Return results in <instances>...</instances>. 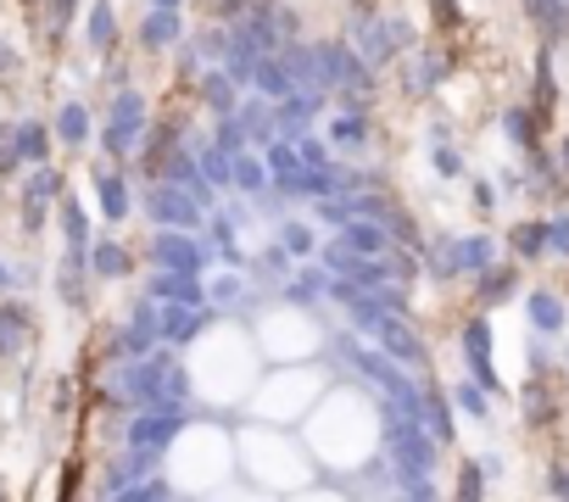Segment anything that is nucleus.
Here are the masks:
<instances>
[{
    "mask_svg": "<svg viewBox=\"0 0 569 502\" xmlns=\"http://www.w3.org/2000/svg\"><path fill=\"white\" fill-rule=\"evenodd\" d=\"M458 352H463V369H469V380L474 385H485V391H508L503 385V374H497V347H492V324H485V313H474V318H463V329H458Z\"/></svg>",
    "mask_w": 569,
    "mask_h": 502,
    "instance_id": "nucleus-1",
    "label": "nucleus"
},
{
    "mask_svg": "<svg viewBox=\"0 0 569 502\" xmlns=\"http://www.w3.org/2000/svg\"><path fill=\"white\" fill-rule=\"evenodd\" d=\"M151 263H156L162 274H190V280H201V274H207V263H212V251H207L196 234L162 229V234H156V251H151Z\"/></svg>",
    "mask_w": 569,
    "mask_h": 502,
    "instance_id": "nucleus-2",
    "label": "nucleus"
},
{
    "mask_svg": "<svg viewBox=\"0 0 569 502\" xmlns=\"http://www.w3.org/2000/svg\"><path fill=\"white\" fill-rule=\"evenodd\" d=\"M151 218H156L162 229L190 234L196 223H207V207H201L196 196H185L179 185H156V190H151Z\"/></svg>",
    "mask_w": 569,
    "mask_h": 502,
    "instance_id": "nucleus-3",
    "label": "nucleus"
},
{
    "mask_svg": "<svg viewBox=\"0 0 569 502\" xmlns=\"http://www.w3.org/2000/svg\"><path fill=\"white\" fill-rule=\"evenodd\" d=\"M374 347H380V352H385L396 369H408V374H414V369H425V341H419V329H414L408 318H396V313L380 324Z\"/></svg>",
    "mask_w": 569,
    "mask_h": 502,
    "instance_id": "nucleus-4",
    "label": "nucleus"
},
{
    "mask_svg": "<svg viewBox=\"0 0 569 502\" xmlns=\"http://www.w3.org/2000/svg\"><path fill=\"white\" fill-rule=\"evenodd\" d=\"M525 324L541 335V341H558L563 324H569V302H563V291H552V285H530V291H525Z\"/></svg>",
    "mask_w": 569,
    "mask_h": 502,
    "instance_id": "nucleus-5",
    "label": "nucleus"
},
{
    "mask_svg": "<svg viewBox=\"0 0 569 502\" xmlns=\"http://www.w3.org/2000/svg\"><path fill=\"white\" fill-rule=\"evenodd\" d=\"M330 269H324V263H302L291 280H285V291H280V302L291 307V313H313L318 302H330Z\"/></svg>",
    "mask_w": 569,
    "mask_h": 502,
    "instance_id": "nucleus-6",
    "label": "nucleus"
},
{
    "mask_svg": "<svg viewBox=\"0 0 569 502\" xmlns=\"http://www.w3.org/2000/svg\"><path fill=\"white\" fill-rule=\"evenodd\" d=\"M519 285H525V269L503 258L497 269H485V274L474 280V307H480V313H492V307H503V302H514V296H525Z\"/></svg>",
    "mask_w": 569,
    "mask_h": 502,
    "instance_id": "nucleus-7",
    "label": "nucleus"
},
{
    "mask_svg": "<svg viewBox=\"0 0 569 502\" xmlns=\"http://www.w3.org/2000/svg\"><path fill=\"white\" fill-rule=\"evenodd\" d=\"M503 251H508V263H547V218H514L503 229Z\"/></svg>",
    "mask_w": 569,
    "mask_h": 502,
    "instance_id": "nucleus-8",
    "label": "nucleus"
},
{
    "mask_svg": "<svg viewBox=\"0 0 569 502\" xmlns=\"http://www.w3.org/2000/svg\"><path fill=\"white\" fill-rule=\"evenodd\" d=\"M497 263H503V240L492 229L458 234V269H463V280H480L485 269H497Z\"/></svg>",
    "mask_w": 569,
    "mask_h": 502,
    "instance_id": "nucleus-9",
    "label": "nucleus"
},
{
    "mask_svg": "<svg viewBox=\"0 0 569 502\" xmlns=\"http://www.w3.org/2000/svg\"><path fill=\"white\" fill-rule=\"evenodd\" d=\"M336 240L352 251L358 263H385L391 251H396V245H391V229H385V223H358V218H352V223H347Z\"/></svg>",
    "mask_w": 569,
    "mask_h": 502,
    "instance_id": "nucleus-10",
    "label": "nucleus"
},
{
    "mask_svg": "<svg viewBox=\"0 0 569 502\" xmlns=\"http://www.w3.org/2000/svg\"><path fill=\"white\" fill-rule=\"evenodd\" d=\"M419 263H425V274L430 280H441V285H452V280H463V269H458V234H430L425 240V251H419Z\"/></svg>",
    "mask_w": 569,
    "mask_h": 502,
    "instance_id": "nucleus-11",
    "label": "nucleus"
},
{
    "mask_svg": "<svg viewBox=\"0 0 569 502\" xmlns=\"http://www.w3.org/2000/svg\"><path fill=\"white\" fill-rule=\"evenodd\" d=\"M240 129H247V140H252V151H269L274 140H280V123H274V107L263 101V96H247L240 101Z\"/></svg>",
    "mask_w": 569,
    "mask_h": 502,
    "instance_id": "nucleus-12",
    "label": "nucleus"
},
{
    "mask_svg": "<svg viewBox=\"0 0 569 502\" xmlns=\"http://www.w3.org/2000/svg\"><path fill=\"white\" fill-rule=\"evenodd\" d=\"M274 240L291 251L296 263H318V251H324V234H318L313 218H285V223L274 229Z\"/></svg>",
    "mask_w": 569,
    "mask_h": 502,
    "instance_id": "nucleus-13",
    "label": "nucleus"
},
{
    "mask_svg": "<svg viewBox=\"0 0 569 502\" xmlns=\"http://www.w3.org/2000/svg\"><path fill=\"white\" fill-rule=\"evenodd\" d=\"M252 96H263L269 107H285V101L296 96V78H291L285 56H263V62H258V84H252Z\"/></svg>",
    "mask_w": 569,
    "mask_h": 502,
    "instance_id": "nucleus-14",
    "label": "nucleus"
},
{
    "mask_svg": "<svg viewBox=\"0 0 569 502\" xmlns=\"http://www.w3.org/2000/svg\"><path fill=\"white\" fill-rule=\"evenodd\" d=\"M525 18L541 34V45L569 40V0H525Z\"/></svg>",
    "mask_w": 569,
    "mask_h": 502,
    "instance_id": "nucleus-15",
    "label": "nucleus"
},
{
    "mask_svg": "<svg viewBox=\"0 0 569 502\" xmlns=\"http://www.w3.org/2000/svg\"><path fill=\"white\" fill-rule=\"evenodd\" d=\"M201 101H207L218 118H234L240 101H247V90H240V84H234L223 67H207V73H201Z\"/></svg>",
    "mask_w": 569,
    "mask_h": 502,
    "instance_id": "nucleus-16",
    "label": "nucleus"
},
{
    "mask_svg": "<svg viewBox=\"0 0 569 502\" xmlns=\"http://www.w3.org/2000/svg\"><path fill=\"white\" fill-rule=\"evenodd\" d=\"M156 329H162V341H174V347H190L196 335L207 329V307H162Z\"/></svg>",
    "mask_w": 569,
    "mask_h": 502,
    "instance_id": "nucleus-17",
    "label": "nucleus"
},
{
    "mask_svg": "<svg viewBox=\"0 0 569 502\" xmlns=\"http://www.w3.org/2000/svg\"><path fill=\"white\" fill-rule=\"evenodd\" d=\"M447 51H419L414 62H408V96H430V90H441V84H447Z\"/></svg>",
    "mask_w": 569,
    "mask_h": 502,
    "instance_id": "nucleus-18",
    "label": "nucleus"
},
{
    "mask_svg": "<svg viewBox=\"0 0 569 502\" xmlns=\"http://www.w3.org/2000/svg\"><path fill=\"white\" fill-rule=\"evenodd\" d=\"M547 123H541V112L530 107V101H519V107H508L503 112V140L514 145V151H536V134H541Z\"/></svg>",
    "mask_w": 569,
    "mask_h": 502,
    "instance_id": "nucleus-19",
    "label": "nucleus"
},
{
    "mask_svg": "<svg viewBox=\"0 0 569 502\" xmlns=\"http://www.w3.org/2000/svg\"><path fill=\"white\" fill-rule=\"evenodd\" d=\"M269 190H274V179H269V162H263L258 151L234 156V196H240V201H258V196H269Z\"/></svg>",
    "mask_w": 569,
    "mask_h": 502,
    "instance_id": "nucleus-20",
    "label": "nucleus"
},
{
    "mask_svg": "<svg viewBox=\"0 0 569 502\" xmlns=\"http://www.w3.org/2000/svg\"><path fill=\"white\" fill-rule=\"evenodd\" d=\"M263 162H269V179H274V190L280 196H291V185L302 179V156H296V145L291 140H274L269 151H258Z\"/></svg>",
    "mask_w": 569,
    "mask_h": 502,
    "instance_id": "nucleus-21",
    "label": "nucleus"
},
{
    "mask_svg": "<svg viewBox=\"0 0 569 502\" xmlns=\"http://www.w3.org/2000/svg\"><path fill=\"white\" fill-rule=\"evenodd\" d=\"M296 269H302V263L291 258V251H285L280 240H269V245L258 251V258H252V274H258L263 285H274V291H285V280H291Z\"/></svg>",
    "mask_w": 569,
    "mask_h": 502,
    "instance_id": "nucleus-22",
    "label": "nucleus"
},
{
    "mask_svg": "<svg viewBox=\"0 0 569 502\" xmlns=\"http://www.w3.org/2000/svg\"><path fill=\"white\" fill-rule=\"evenodd\" d=\"M168 185H179V190L196 196V201H212V185H207L201 162H196L190 151H174V156H168Z\"/></svg>",
    "mask_w": 569,
    "mask_h": 502,
    "instance_id": "nucleus-23",
    "label": "nucleus"
},
{
    "mask_svg": "<svg viewBox=\"0 0 569 502\" xmlns=\"http://www.w3.org/2000/svg\"><path fill=\"white\" fill-rule=\"evenodd\" d=\"M425 430L441 441V447H452V391H441V385H425Z\"/></svg>",
    "mask_w": 569,
    "mask_h": 502,
    "instance_id": "nucleus-24",
    "label": "nucleus"
},
{
    "mask_svg": "<svg viewBox=\"0 0 569 502\" xmlns=\"http://www.w3.org/2000/svg\"><path fill=\"white\" fill-rule=\"evenodd\" d=\"M447 391H452V407H458L463 418H474V425H492V391H485V385L458 380V385H447Z\"/></svg>",
    "mask_w": 569,
    "mask_h": 502,
    "instance_id": "nucleus-25",
    "label": "nucleus"
},
{
    "mask_svg": "<svg viewBox=\"0 0 569 502\" xmlns=\"http://www.w3.org/2000/svg\"><path fill=\"white\" fill-rule=\"evenodd\" d=\"M174 436H179V413H151V418H140V425H134V447H145V452L168 447Z\"/></svg>",
    "mask_w": 569,
    "mask_h": 502,
    "instance_id": "nucleus-26",
    "label": "nucleus"
},
{
    "mask_svg": "<svg viewBox=\"0 0 569 502\" xmlns=\"http://www.w3.org/2000/svg\"><path fill=\"white\" fill-rule=\"evenodd\" d=\"M207 302L212 307H252V291H247V274H212L207 280Z\"/></svg>",
    "mask_w": 569,
    "mask_h": 502,
    "instance_id": "nucleus-27",
    "label": "nucleus"
},
{
    "mask_svg": "<svg viewBox=\"0 0 569 502\" xmlns=\"http://www.w3.org/2000/svg\"><path fill=\"white\" fill-rule=\"evenodd\" d=\"M296 156H302V167H307V174H330V167H341V156H336V145H330V140H324L318 129L296 140Z\"/></svg>",
    "mask_w": 569,
    "mask_h": 502,
    "instance_id": "nucleus-28",
    "label": "nucleus"
},
{
    "mask_svg": "<svg viewBox=\"0 0 569 502\" xmlns=\"http://www.w3.org/2000/svg\"><path fill=\"white\" fill-rule=\"evenodd\" d=\"M347 207H352V218H358V223H385V229H391V218L402 212V207H396L385 190H363V196H347Z\"/></svg>",
    "mask_w": 569,
    "mask_h": 502,
    "instance_id": "nucleus-29",
    "label": "nucleus"
},
{
    "mask_svg": "<svg viewBox=\"0 0 569 502\" xmlns=\"http://www.w3.org/2000/svg\"><path fill=\"white\" fill-rule=\"evenodd\" d=\"M179 34H185L179 12H151V18H145V29H140V40H145L151 51H168V45H179Z\"/></svg>",
    "mask_w": 569,
    "mask_h": 502,
    "instance_id": "nucleus-30",
    "label": "nucleus"
},
{
    "mask_svg": "<svg viewBox=\"0 0 569 502\" xmlns=\"http://www.w3.org/2000/svg\"><path fill=\"white\" fill-rule=\"evenodd\" d=\"M201 174H207L212 190H234V156L218 151V145H207V151H201Z\"/></svg>",
    "mask_w": 569,
    "mask_h": 502,
    "instance_id": "nucleus-31",
    "label": "nucleus"
},
{
    "mask_svg": "<svg viewBox=\"0 0 569 502\" xmlns=\"http://www.w3.org/2000/svg\"><path fill=\"white\" fill-rule=\"evenodd\" d=\"M485 485H492V480H485L480 458H463V463H458V485H452V502H480V496H485Z\"/></svg>",
    "mask_w": 569,
    "mask_h": 502,
    "instance_id": "nucleus-32",
    "label": "nucleus"
},
{
    "mask_svg": "<svg viewBox=\"0 0 569 502\" xmlns=\"http://www.w3.org/2000/svg\"><path fill=\"white\" fill-rule=\"evenodd\" d=\"M212 145L229 151V156H247V151H252V140H247V129H240V118H212Z\"/></svg>",
    "mask_w": 569,
    "mask_h": 502,
    "instance_id": "nucleus-33",
    "label": "nucleus"
},
{
    "mask_svg": "<svg viewBox=\"0 0 569 502\" xmlns=\"http://www.w3.org/2000/svg\"><path fill=\"white\" fill-rule=\"evenodd\" d=\"M307 218H313L318 229H336V234H341V229L352 223V207H347V196H330V201H313Z\"/></svg>",
    "mask_w": 569,
    "mask_h": 502,
    "instance_id": "nucleus-34",
    "label": "nucleus"
},
{
    "mask_svg": "<svg viewBox=\"0 0 569 502\" xmlns=\"http://www.w3.org/2000/svg\"><path fill=\"white\" fill-rule=\"evenodd\" d=\"M430 174H436V179H463V174H469L463 151H458V145H430Z\"/></svg>",
    "mask_w": 569,
    "mask_h": 502,
    "instance_id": "nucleus-35",
    "label": "nucleus"
},
{
    "mask_svg": "<svg viewBox=\"0 0 569 502\" xmlns=\"http://www.w3.org/2000/svg\"><path fill=\"white\" fill-rule=\"evenodd\" d=\"M469 207H474L480 218H492V212L503 207V185H497V179H469Z\"/></svg>",
    "mask_w": 569,
    "mask_h": 502,
    "instance_id": "nucleus-36",
    "label": "nucleus"
},
{
    "mask_svg": "<svg viewBox=\"0 0 569 502\" xmlns=\"http://www.w3.org/2000/svg\"><path fill=\"white\" fill-rule=\"evenodd\" d=\"M547 258L569 263V212H563V207L547 212Z\"/></svg>",
    "mask_w": 569,
    "mask_h": 502,
    "instance_id": "nucleus-37",
    "label": "nucleus"
},
{
    "mask_svg": "<svg viewBox=\"0 0 569 502\" xmlns=\"http://www.w3.org/2000/svg\"><path fill=\"white\" fill-rule=\"evenodd\" d=\"M525 369H530L536 380H547V369H552V347L541 341V335H536V341L525 347Z\"/></svg>",
    "mask_w": 569,
    "mask_h": 502,
    "instance_id": "nucleus-38",
    "label": "nucleus"
},
{
    "mask_svg": "<svg viewBox=\"0 0 569 502\" xmlns=\"http://www.w3.org/2000/svg\"><path fill=\"white\" fill-rule=\"evenodd\" d=\"M547 491H552L558 502H569V463H552V474H547Z\"/></svg>",
    "mask_w": 569,
    "mask_h": 502,
    "instance_id": "nucleus-39",
    "label": "nucleus"
},
{
    "mask_svg": "<svg viewBox=\"0 0 569 502\" xmlns=\"http://www.w3.org/2000/svg\"><path fill=\"white\" fill-rule=\"evenodd\" d=\"M425 140H430V145H452V123H447V118H430Z\"/></svg>",
    "mask_w": 569,
    "mask_h": 502,
    "instance_id": "nucleus-40",
    "label": "nucleus"
},
{
    "mask_svg": "<svg viewBox=\"0 0 569 502\" xmlns=\"http://www.w3.org/2000/svg\"><path fill=\"white\" fill-rule=\"evenodd\" d=\"M436 7V18H447V29H458L463 23V12H458V0H430Z\"/></svg>",
    "mask_w": 569,
    "mask_h": 502,
    "instance_id": "nucleus-41",
    "label": "nucleus"
},
{
    "mask_svg": "<svg viewBox=\"0 0 569 502\" xmlns=\"http://www.w3.org/2000/svg\"><path fill=\"white\" fill-rule=\"evenodd\" d=\"M96 263H101L107 274H123V251H118V245H101V258H96Z\"/></svg>",
    "mask_w": 569,
    "mask_h": 502,
    "instance_id": "nucleus-42",
    "label": "nucleus"
},
{
    "mask_svg": "<svg viewBox=\"0 0 569 502\" xmlns=\"http://www.w3.org/2000/svg\"><path fill=\"white\" fill-rule=\"evenodd\" d=\"M480 469L485 480H503V452H480Z\"/></svg>",
    "mask_w": 569,
    "mask_h": 502,
    "instance_id": "nucleus-43",
    "label": "nucleus"
},
{
    "mask_svg": "<svg viewBox=\"0 0 569 502\" xmlns=\"http://www.w3.org/2000/svg\"><path fill=\"white\" fill-rule=\"evenodd\" d=\"M558 167H563V179H569V134L558 140Z\"/></svg>",
    "mask_w": 569,
    "mask_h": 502,
    "instance_id": "nucleus-44",
    "label": "nucleus"
},
{
    "mask_svg": "<svg viewBox=\"0 0 569 502\" xmlns=\"http://www.w3.org/2000/svg\"><path fill=\"white\" fill-rule=\"evenodd\" d=\"M151 7H156V12H179V0H151Z\"/></svg>",
    "mask_w": 569,
    "mask_h": 502,
    "instance_id": "nucleus-45",
    "label": "nucleus"
}]
</instances>
